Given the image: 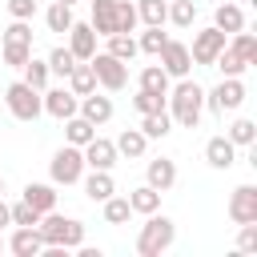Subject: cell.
I'll return each instance as SVG.
<instances>
[{
	"mask_svg": "<svg viewBox=\"0 0 257 257\" xmlns=\"http://www.w3.org/2000/svg\"><path fill=\"white\" fill-rule=\"evenodd\" d=\"M173 124L181 128H197L201 124V112H205V88L189 76H181L177 84H169V100H165Z\"/></svg>",
	"mask_w": 257,
	"mask_h": 257,
	"instance_id": "6da1fadb",
	"label": "cell"
},
{
	"mask_svg": "<svg viewBox=\"0 0 257 257\" xmlns=\"http://www.w3.org/2000/svg\"><path fill=\"white\" fill-rule=\"evenodd\" d=\"M40 237H44V249H80L84 245V221L76 217H64V213H40Z\"/></svg>",
	"mask_w": 257,
	"mask_h": 257,
	"instance_id": "7a4b0ae2",
	"label": "cell"
},
{
	"mask_svg": "<svg viewBox=\"0 0 257 257\" xmlns=\"http://www.w3.org/2000/svg\"><path fill=\"white\" fill-rule=\"evenodd\" d=\"M173 241H177V225H173V217H165L157 209V213L145 217V225L137 233V253L141 257H161V253L173 249Z\"/></svg>",
	"mask_w": 257,
	"mask_h": 257,
	"instance_id": "3957f363",
	"label": "cell"
},
{
	"mask_svg": "<svg viewBox=\"0 0 257 257\" xmlns=\"http://www.w3.org/2000/svg\"><path fill=\"white\" fill-rule=\"evenodd\" d=\"M4 104H8V112H12L16 120H36V116L44 112L40 88H32V84H24V80H12V84L4 88Z\"/></svg>",
	"mask_w": 257,
	"mask_h": 257,
	"instance_id": "277c9868",
	"label": "cell"
},
{
	"mask_svg": "<svg viewBox=\"0 0 257 257\" xmlns=\"http://www.w3.org/2000/svg\"><path fill=\"white\" fill-rule=\"evenodd\" d=\"M48 177H52V185H76L84 177V153L64 141V149H56L48 161Z\"/></svg>",
	"mask_w": 257,
	"mask_h": 257,
	"instance_id": "5b68a950",
	"label": "cell"
},
{
	"mask_svg": "<svg viewBox=\"0 0 257 257\" xmlns=\"http://www.w3.org/2000/svg\"><path fill=\"white\" fill-rule=\"evenodd\" d=\"M205 104H209L217 116L237 112V108L245 104V84H241V76H221V84L205 92Z\"/></svg>",
	"mask_w": 257,
	"mask_h": 257,
	"instance_id": "8992f818",
	"label": "cell"
},
{
	"mask_svg": "<svg viewBox=\"0 0 257 257\" xmlns=\"http://www.w3.org/2000/svg\"><path fill=\"white\" fill-rule=\"evenodd\" d=\"M92 72H96V84L104 88V92H120L124 84H128V64L124 60H116V56H108V52H92Z\"/></svg>",
	"mask_w": 257,
	"mask_h": 257,
	"instance_id": "52a82bcc",
	"label": "cell"
},
{
	"mask_svg": "<svg viewBox=\"0 0 257 257\" xmlns=\"http://www.w3.org/2000/svg\"><path fill=\"white\" fill-rule=\"evenodd\" d=\"M157 64L169 72V80H181V76H189L193 72V56H189V44L185 40H165V48L157 52Z\"/></svg>",
	"mask_w": 257,
	"mask_h": 257,
	"instance_id": "ba28073f",
	"label": "cell"
},
{
	"mask_svg": "<svg viewBox=\"0 0 257 257\" xmlns=\"http://www.w3.org/2000/svg\"><path fill=\"white\" fill-rule=\"evenodd\" d=\"M225 44H229V36H225L221 28H201V32H193L189 56H193V64H213L217 52H221Z\"/></svg>",
	"mask_w": 257,
	"mask_h": 257,
	"instance_id": "9c48e42d",
	"label": "cell"
},
{
	"mask_svg": "<svg viewBox=\"0 0 257 257\" xmlns=\"http://www.w3.org/2000/svg\"><path fill=\"white\" fill-rule=\"evenodd\" d=\"M229 221L233 225L257 221V185H237L233 189V197H229Z\"/></svg>",
	"mask_w": 257,
	"mask_h": 257,
	"instance_id": "30bf717a",
	"label": "cell"
},
{
	"mask_svg": "<svg viewBox=\"0 0 257 257\" xmlns=\"http://www.w3.org/2000/svg\"><path fill=\"white\" fill-rule=\"evenodd\" d=\"M68 36V52L76 56V60H92V52H96V32H92V24L88 20H72V28L64 32Z\"/></svg>",
	"mask_w": 257,
	"mask_h": 257,
	"instance_id": "8fae6325",
	"label": "cell"
},
{
	"mask_svg": "<svg viewBox=\"0 0 257 257\" xmlns=\"http://www.w3.org/2000/svg\"><path fill=\"white\" fill-rule=\"evenodd\" d=\"M40 100H44V112L56 116V120H68V116L76 112V104H80V96H76L72 88H44Z\"/></svg>",
	"mask_w": 257,
	"mask_h": 257,
	"instance_id": "7c38bea8",
	"label": "cell"
},
{
	"mask_svg": "<svg viewBox=\"0 0 257 257\" xmlns=\"http://www.w3.org/2000/svg\"><path fill=\"white\" fill-rule=\"evenodd\" d=\"M80 153H84V169H112L120 161V153H116V145L108 137H92Z\"/></svg>",
	"mask_w": 257,
	"mask_h": 257,
	"instance_id": "4fadbf2b",
	"label": "cell"
},
{
	"mask_svg": "<svg viewBox=\"0 0 257 257\" xmlns=\"http://www.w3.org/2000/svg\"><path fill=\"white\" fill-rule=\"evenodd\" d=\"M145 185H153L157 193H169L177 185V161L173 157H153L145 165Z\"/></svg>",
	"mask_w": 257,
	"mask_h": 257,
	"instance_id": "5bb4252c",
	"label": "cell"
},
{
	"mask_svg": "<svg viewBox=\"0 0 257 257\" xmlns=\"http://www.w3.org/2000/svg\"><path fill=\"white\" fill-rule=\"evenodd\" d=\"M8 249L16 257H40L44 253V237H40L36 225H16V233L8 237Z\"/></svg>",
	"mask_w": 257,
	"mask_h": 257,
	"instance_id": "9a60e30c",
	"label": "cell"
},
{
	"mask_svg": "<svg viewBox=\"0 0 257 257\" xmlns=\"http://www.w3.org/2000/svg\"><path fill=\"white\" fill-rule=\"evenodd\" d=\"M76 112H80L84 120H92V124L100 128V124H108V120H112V96H100V92L92 88L88 96H80V104H76Z\"/></svg>",
	"mask_w": 257,
	"mask_h": 257,
	"instance_id": "2e32d148",
	"label": "cell"
},
{
	"mask_svg": "<svg viewBox=\"0 0 257 257\" xmlns=\"http://www.w3.org/2000/svg\"><path fill=\"white\" fill-rule=\"evenodd\" d=\"M205 161H209V169H233L237 165V145L229 137H209L205 141Z\"/></svg>",
	"mask_w": 257,
	"mask_h": 257,
	"instance_id": "e0dca14e",
	"label": "cell"
},
{
	"mask_svg": "<svg viewBox=\"0 0 257 257\" xmlns=\"http://www.w3.org/2000/svg\"><path fill=\"white\" fill-rule=\"evenodd\" d=\"M80 181H84V197H88V201H96V205H100L104 197H112V193H116L112 169H92V173H88V177H80Z\"/></svg>",
	"mask_w": 257,
	"mask_h": 257,
	"instance_id": "ac0fdd59",
	"label": "cell"
},
{
	"mask_svg": "<svg viewBox=\"0 0 257 257\" xmlns=\"http://www.w3.org/2000/svg\"><path fill=\"white\" fill-rule=\"evenodd\" d=\"M20 201H24V205H32L36 213H52V209H56V185H44V181H28Z\"/></svg>",
	"mask_w": 257,
	"mask_h": 257,
	"instance_id": "d6986e66",
	"label": "cell"
},
{
	"mask_svg": "<svg viewBox=\"0 0 257 257\" xmlns=\"http://www.w3.org/2000/svg\"><path fill=\"white\" fill-rule=\"evenodd\" d=\"M92 32L96 36H112L116 32V0H92Z\"/></svg>",
	"mask_w": 257,
	"mask_h": 257,
	"instance_id": "ffe728a7",
	"label": "cell"
},
{
	"mask_svg": "<svg viewBox=\"0 0 257 257\" xmlns=\"http://www.w3.org/2000/svg\"><path fill=\"white\" fill-rule=\"evenodd\" d=\"M213 28H221L225 36H233V32L245 28V12H241L233 0H225V4H217V12H213Z\"/></svg>",
	"mask_w": 257,
	"mask_h": 257,
	"instance_id": "44dd1931",
	"label": "cell"
},
{
	"mask_svg": "<svg viewBox=\"0 0 257 257\" xmlns=\"http://www.w3.org/2000/svg\"><path fill=\"white\" fill-rule=\"evenodd\" d=\"M92 137H96V124H92V120H84L80 112H72V116L64 120V141H68V145L84 149V145H88Z\"/></svg>",
	"mask_w": 257,
	"mask_h": 257,
	"instance_id": "7402d4cb",
	"label": "cell"
},
{
	"mask_svg": "<svg viewBox=\"0 0 257 257\" xmlns=\"http://www.w3.org/2000/svg\"><path fill=\"white\" fill-rule=\"evenodd\" d=\"M112 145H116V153H120V157L141 161V157H145V149H149V137H145L141 128H124V133H120Z\"/></svg>",
	"mask_w": 257,
	"mask_h": 257,
	"instance_id": "603a6c76",
	"label": "cell"
},
{
	"mask_svg": "<svg viewBox=\"0 0 257 257\" xmlns=\"http://www.w3.org/2000/svg\"><path fill=\"white\" fill-rule=\"evenodd\" d=\"M128 209L141 213V217H149V213L161 209V193L153 185H137V189H128Z\"/></svg>",
	"mask_w": 257,
	"mask_h": 257,
	"instance_id": "cb8c5ba5",
	"label": "cell"
},
{
	"mask_svg": "<svg viewBox=\"0 0 257 257\" xmlns=\"http://www.w3.org/2000/svg\"><path fill=\"white\" fill-rule=\"evenodd\" d=\"M64 80H68V88H72L76 96H88V92L96 88V72H92V64H88V60H76V64H72V72H68Z\"/></svg>",
	"mask_w": 257,
	"mask_h": 257,
	"instance_id": "d4e9b609",
	"label": "cell"
},
{
	"mask_svg": "<svg viewBox=\"0 0 257 257\" xmlns=\"http://www.w3.org/2000/svg\"><path fill=\"white\" fill-rule=\"evenodd\" d=\"M169 72L161 68V64H145L141 68V80H137V88H145V92H157V96H169Z\"/></svg>",
	"mask_w": 257,
	"mask_h": 257,
	"instance_id": "484cf974",
	"label": "cell"
},
{
	"mask_svg": "<svg viewBox=\"0 0 257 257\" xmlns=\"http://www.w3.org/2000/svg\"><path fill=\"white\" fill-rule=\"evenodd\" d=\"M141 133H145L149 141H161V137H169V133H173V116H169V108L145 112V116H141Z\"/></svg>",
	"mask_w": 257,
	"mask_h": 257,
	"instance_id": "4316f807",
	"label": "cell"
},
{
	"mask_svg": "<svg viewBox=\"0 0 257 257\" xmlns=\"http://www.w3.org/2000/svg\"><path fill=\"white\" fill-rule=\"evenodd\" d=\"M137 20L145 24V28H165V20H169V0H137Z\"/></svg>",
	"mask_w": 257,
	"mask_h": 257,
	"instance_id": "83f0119b",
	"label": "cell"
},
{
	"mask_svg": "<svg viewBox=\"0 0 257 257\" xmlns=\"http://www.w3.org/2000/svg\"><path fill=\"white\" fill-rule=\"evenodd\" d=\"M104 40H108V48H104V52H108V56H116V60H124V64H128V60L141 52L133 32H112V36H104Z\"/></svg>",
	"mask_w": 257,
	"mask_h": 257,
	"instance_id": "f1b7e54d",
	"label": "cell"
},
{
	"mask_svg": "<svg viewBox=\"0 0 257 257\" xmlns=\"http://www.w3.org/2000/svg\"><path fill=\"white\" fill-rule=\"evenodd\" d=\"M72 4H60V0H52L48 4V12H44V24H48V32H68L72 28Z\"/></svg>",
	"mask_w": 257,
	"mask_h": 257,
	"instance_id": "f546056e",
	"label": "cell"
},
{
	"mask_svg": "<svg viewBox=\"0 0 257 257\" xmlns=\"http://www.w3.org/2000/svg\"><path fill=\"white\" fill-rule=\"evenodd\" d=\"M229 48H233L245 64H257V36H253V32H245V28L233 32V36H229Z\"/></svg>",
	"mask_w": 257,
	"mask_h": 257,
	"instance_id": "4dcf8cb0",
	"label": "cell"
},
{
	"mask_svg": "<svg viewBox=\"0 0 257 257\" xmlns=\"http://www.w3.org/2000/svg\"><path fill=\"white\" fill-rule=\"evenodd\" d=\"M237 149H253V141H257V124L249 120V116H241V120H233L229 124V133H225Z\"/></svg>",
	"mask_w": 257,
	"mask_h": 257,
	"instance_id": "1f68e13d",
	"label": "cell"
},
{
	"mask_svg": "<svg viewBox=\"0 0 257 257\" xmlns=\"http://www.w3.org/2000/svg\"><path fill=\"white\" fill-rule=\"evenodd\" d=\"M20 72H24V84H32V88H40V92L48 88V76H52V72H48V60H36V56H28V64H24Z\"/></svg>",
	"mask_w": 257,
	"mask_h": 257,
	"instance_id": "d6a6232c",
	"label": "cell"
},
{
	"mask_svg": "<svg viewBox=\"0 0 257 257\" xmlns=\"http://www.w3.org/2000/svg\"><path fill=\"white\" fill-rule=\"evenodd\" d=\"M100 205H104V221H108V225H124V221L133 217V209H128V197H116V193H112V197H104Z\"/></svg>",
	"mask_w": 257,
	"mask_h": 257,
	"instance_id": "836d02e7",
	"label": "cell"
},
{
	"mask_svg": "<svg viewBox=\"0 0 257 257\" xmlns=\"http://www.w3.org/2000/svg\"><path fill=\"white\" fill-rule=\"evenodd\" d=\"M213 68H221V76H241V72H245L249 64H245V60H241V56H237V52H233L229 44H225V48L217 52V60H213Z\"/></svg>",
	"mask_w": 257,
	"mask_h": 257,
	"instance_id": "e575fe53",
	"label": "cell"
},
{
	"mask_svg": "<svg viewBox=\"0 0 257 257\" xmlns=\"http://www.w3.org/2000/svg\"><path fill=\"white\" fill-rule=\"evenodd\" d=\"M169 20H173L177 28H193L197 4H193V0H169Z\"/></svg>",
	"mask_w": 257,
	"mask_h": 257,
	"instance_id": "d590c367",
	"label": "cell"
},
{
	"mask_svg": "<svg viewBox=\"0 0 257 257\" xmlns=\"http://www.w3.org/2000/svg\"><path fill=\"white\" fill-rule=\"evenodd\" d=\"M28 56H32V44H4V40H0V60H4L8 68H24Z\"/></svg>",
	"mask_w": 257,
	"mask_h": 257,
	"instance_id": "8d00e7d4",
	"label": "cell"
},
{
	"mask_svg": "<svg viewBox=\"0 0 257 257\" xmlns=\"http://www.w3.org/2000/svg\"><path fill=\"white\" fill-rule=\"evenodd\" d=\"M165 40H169V32H161V24H157V28H145V32H141L137 48H141L145 56H157V52L165 48Z\"/></svg>",
	"mask_w": 257,
	"mask_h": 257,
	"instance_id": "74e56055",
	"label": "cell"
},
{
	"mask_svg": "<svg viewBox=\"0 0 257 257\" xmlns=\"http://www.w3.org/2000/svg\"><path fill=\"white\" fill-rule=\"evenodd\" d=\"M72 64H76V56H72L64 44L48 52V72H52V76H68V72H72Z\"/></svg>",
	"mask_w": 257,
	"mask_h": 257,
	"instance_id": "f35d334b",
	"label": "cell"
},
{
	"mask_svg": "<svg viewBox=\"0 0 257 257\" xmlns=\"http://www.w3.org/2000/svg\"><path fill=\"white\" fill-rule=\"evenodd\" d=\"M0 40H4V44H32V24H28V20H12V24L0 32Z\"/></svg>",
	"mask_w": 257,
	"mask_h": 257,
	"instance_id": "ab89813d",
	"label": "cell"
},
{
	"mask_svg": "<svg viewBox=\"0 0 257 257\" xmlns=\"http://www.w3.org/2000/svg\"><path fill=\"white\" fill-rule=\"evenodd\" d=\"M137 4L128 0H116V32H137Z\"/></svg>",
	"mask_w": 257,
	"mask_h": 257,
	"instance_id": "60d3db41",
	"label": "cell"
},
{
	"mask_svg": "<svg viewBox=\"0 0 257 257\" xmlns=\"http://www.w3.org/2000/svg\"><path fill=\"white\" fill-rule=\"evenodd\" d=\"M165 100H169V96H157V92H145V88H137V96H133V108L145 116V112H157V108H165Z\"/></svg>",
	"mask_w": 257,
	"mask_h": 257,
	"instance_id": "b9f144b4",
	"label": "cell"
},
{
	"mask_svg": "<svg viewBox=\"0 0 257 257\" xmlns=\"http://www.w3.org/2000/svg\"><path fill=\"white\" fill-rule=\"evenodd\" d=\"M8 213H12V225H40V213H36L32 205H24V201L8 205Z\"/></svg>",
	"mask_w": 257,
	"mask_h": 257,
	"instance_id": "7bdbcfd3",
	"label": "cell"
},
{
	"mask_svg": "<svg viewBox=\"0 0 257 257\" xmlns=\"http://www.w3.org/2000/svg\"><path fill=\"white\" fill-rule=\"evenodd\" d=\"M237 253H257V221H245L237 233Z\"/></svg>",
	"mask_w": 257,
	"mask_h": 257,
	"instance_id": "ee69618b",
	"label": "cell"
},
{
	"mask_svg": "<svg viewBox=\"0 0 257 257\" xmlns=\"http://www.w3.org/2000/svg\"><path fill=\"white\" fill-rule=\"evenodd\" d=\"M8 16L12 20H32L36 16V0H8Z\"/></svg>",
	"mask_w": 257,
	"mask_h": 257,
	"instance_id": "f6af8a7d",
	"label": "cell"
},
{
	"mask_svg": "<svg viewBox=\"0 0 257 257\" xmlns=\"http://www.w3.org/2000/svg\"><path fill=\"white\" fill-rule=\"evenodd\" d=\"M4 225H12V213H8V201L0 197V229H4Z\"/></svg>",
	"mask_w": 257,
	"mask_h": 257,
	"instance_id": "bcb514c9",
	"label": "cell"
},
{
	"mask_svg": "<svg viewBox=\"0 0 257 257\" xmlns=\"http://www.w3.org/2000/svg\"><path fill=\"white\" fill-rule=\"evenodd\" d=\"M4 249H8V241H4V237H0V253H4Z\"/></svg>",
	"mask_w": 257,
	"mask_h": 257,
	"instance_id": "7dc6e473",
	"label": "cell"
},
{
	"mask_svg": "<svg viewBox=\"0 0 257 257\" xmlns=\"http://www.w3.org/2000/svg\"><path fill=\"white\" fill-rule=\"evenodd\" d=\"M0 197H4V177H0Z\"/></svg>",
	"mask_w": 257,
	"mask_h": 257,
	"instance_id": "c3c4849f",
	"label": "cell"
},
{
	"mask_svg": "<svg viewBox=\"0 0 257 257\" xmlns=\"http://www.w3.org/2000/svg\"><path fill=\"white\" fill-rule=\"evenodd\" d=\"M60 4H76V0H60Z\"/></svg>",
	"mask_w": 257,
	"mask_h": 257,
	"instance_id": "681fc988",
	"label": "cell"
}]
</instances>
